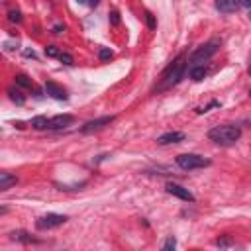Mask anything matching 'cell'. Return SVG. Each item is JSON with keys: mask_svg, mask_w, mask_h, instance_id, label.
I'll list each match as a JSON object with an SVG mask.
<instances>
[{"mask_svg": "<svg viewBox=\"0 0 251 251\" xmlns=\"http://www.w3.org/2000/svg\"><path fill=\"white\" fill-rule=\"evenodd\" d=\"M61 31H65V25H63V24L53 25V33H61Z\"/></svg>", "mask_w": 251, "mask_h": 251, "instance_id": "cell-28", "label": "cell"}, {"mask_svg": "<svg viewBox=\"0 0 251 251\" xmlns=\"http://www.w3.org/2000/svg\"><path fill=\"white\" fill-rule=\"evenodd\" d=\"M249 75H251V67H249Z\"/></svg>", "mask_w": 251, "mask_h": 251, "instance_id": "cell-31", "label": "cell"}, {"mask_svg": "<svg viewBox=\"0 0 251 251\" xmlns=\"http://www.w3.org/2000/svg\"><path fill=\"white\" fill-rule=\"evenodd\" d=\"M78 4H84V6H90V8H94L96 4H98V0H76Z\"/></svg>", "mask_w": 251, "mask_h": 251, "instance_id": "cell-26", "label": "cell"}, {"mask_svg": "<svg viewBox=\"0 0 251 251\" xmlns=\"http://www.w3.org/2000/svg\"><path fill=\"white\" fill-rule=\"evenodd\" d=\"M45 92H47V96H51V98H55V100H67L65 88L59 86V84L53 82V80H47V82H45Z\"/></svg>", "mask_w": 251, "mask_h": 251, "instance_id": "cell-10", "label": "cell"}, {"mask_svg": "<svg viewBox=\"0 0 251 251\" xmlns=\"http://www.w3.org/2000/svg\"><path fill=\"white\" fill-rule=\"evenodd\" d=\"M110 22H112L114 25H118V24H120V14H118V12H112V14H110Z\"/></svg>", "mask_w": 251, "mask_h": 251, "instance_id": "cell-25", "label": "cell"}, {"mask_svg": "<svg viewBox=\"0 0 251 251\" xmlns=\"http://www.w3.org/2000/svg\"><path fill=\"white\" fill-rule=\"evenodd\" d=\"M18 182V176L16 175H12V173H8V171H2L0 173V190L2 192H6L10 186H14Z\"/></svg>", "mask_w": 251, "mask_h": 251, "instance_id": "cell-12", "label": "cell"}, {"mask_svg": "<svg viewBox=\"0 0 251 251\" xmlns=\"http://www.w3.org/2000/svg\"><path fill=\"white\" fill-rule=\"evenodd\" d=\"M8 96H10V100H12V102H16L18 106H22V104L25 102V96H24L18 88H8Z\"/></svg>", "mask_w": 251, "mask_h": 251, "instance_id": "cell-15", "label": "cell"}, {"mask_svg": "<svg viewBox=\"0 0 251 251\" xmlns=\"http://www.w3.org/2000/svg\"><path fill=\"white\" fill-rule=\"evenodd\" d=\"M206 73H208V69H206L204 65H192V67H190V71H188L190 78H192V80H196V82H198V80H202V78L206 76Z\"/></svg>", "mask_w": 251, "mask_h": 251, "instance_id": "cell-13", "label": "cell"}, {"mask_svg": "<svg viewBox=\"0 0 251 251\" xmlns=\"http://www.w3.org/2000/svg\"><path fill=\"white\" fill-rule=\"evenodd\" d=\"M214 245H216V247H220V249H222V247H233V245H235V241H233L231 237L224 235V237H218V239L214 241Z\"/></svg>", "mask_w": 251, "mask_h": 251, "instance_id": "cell-16", "label": "cell"}, {"mask_svg": "<svg viewBox=\"0 0 251 251\" xmlns=\"http://www.w3.org/2000/svg\"><path fill=\"white\" fill-rule=\"evenodd\" d=\"M239 8V4L235 0H216V10L220 14H231Z\"/></svg>", "mask_w": 251, "mask_h": 251, "instance_id": "cell-11", "label": "cell"}, {"mask_svg": "<svg viewBox=\"0 0 251 251\" xmlns=\"http://www.w3.org/2000/svg\"><path fill=\"white\" fill-rule=\"evenodd\" d=\"M239 6H243V8H247V10H251V0H235Z\"/></svg>", "mask_w": 251, "mask_h": 251, "instance_id": "cell-27", "label": "cell"}, {"mask_svg": "<svg viewBox=\"0 0 251 251\" xmlns=\"http://www.w3.org/2000/svg\"><path fill=\"white\" fill-rule=\"evenodd\" d=\"M31 127L33 129H47L49 127V120L45 116H35V118H31Z\"/></svg>", "mask_w": 251, "mask_h": 251, "instance_id": "cell-14", "label": "cell"}, {"mask_svg": "<svg viewBox=\"0 0 251 251\" xmlns=\"http://www.w3.org/2000/svg\"><path fill=\"white\" fill-rule=\"evenodd\" d=\"M59 59H61V63H65V65H73V57H71L69 53H61Z\"/></svg>", "mask_w": 251, "mask_h": 251, "instance_id": "cell-24", "label": "cell"}, {"mask_svg": "<svg viewBox=\"0 0 251 251\" xmlns=\"http://www.w3.org/2000/svg\"><path fill=\"white\" fill-rule=\"evenodd\" d=\"M176 165L182 171H194V169H204L210 165V159H204L202 155L196 153H182L176 157Z\"/></svg>", "mask_w": 251, "mask_h": 251, "instance_id": "cell-4", "label": "cell"}, {"mask_svg": "<svg viewBox=\"0 0 251 251\" xmlns=\"http://www.w3.org/2000/svg\"><path fill=\"white\" fill-rule=\"evenodd\" d=\"M45 55H47V57H59L61 53H59V49H57L55 45H47V47H45Z\"/></svg>", "mask_w": 251, "mask_h": 251, "instance_id": "cell-23", "label": "cell"}, {"mask_svg": "<svg viewBox=\"0 0 251 251\" xmlns=\"http://www.w3.org/2000/svg\"><path fill=\"white\" fill-rule=\"evenodd\" d=\"M184 71H186V59H184V55H180L175 63H171L167 67V71L163 73V78H161V86L157 90H167V88L176 86L182 80Z\"/></svg>", "mask_w": 251, "mask_h": 251, "instance_id": "cell-2", "label": "cell"}, {"mask_svg": "<svg viewBox=\"0 0 251 251\" xmlns=\"http://www.w3.org/2000/svg\"><path fill=\"white\" fill-rule=\"evenodd\" d=\"M145 20H147V25H149V29H155V27H157V22H155V16H153L151 12H145Z\"/></svg>", "mask_w": 251, "mask_h": 251, "instance_id": "cell-22", "label": "cell"}, {"mask_svg": "<svg viewBox=\"0 0 251 251\" xmlns=\"http://www.w3.org/2000/svg\"><path fill=\"white\" fill-rule=\"evenodd\" d=\"M14 80H16V84L22 86V88H31V78L25 76V75H16Z\"/></svg>", "mask_w": 251, "mask_h": 251, "instance_id": "cell-17", "label": "cell"}, {"mask_svg": "<svg viewBox=\"0 0 251 251\" xmlns=\"http://www.w3.org/2000/svg\"><path fill=\"white\" fill-rule=\"evenodd\" d=\"M220 43H222V41H220L218 37H214V39L206 41L204 45H200V47L190 55V63H192V65H204L212 55H216V53H218Z\"/></svg>", "mask_w": 251, "mask_h": 251, "instance_id": "cell-3", "label": "cell"}, {"mask_svg": "<svg viewBox=\"0 0 251 251\" xmlns=\"http://www.w3.org/2000/svg\"><path fill=\"white\" fill-rule=\"evenodd\" d=\"M67 220H69V218H67L65 214H55V212H49V214H45V216L37 218L35 227H37V229H53V227L63 226Z\"/></svg>", "mask_w": 251, "mask_h": 251, "instance_id": "cell-5", "label": "cell"}, {"mask_svg": "<svg viewBox=\"0 0 251 251\" xmlns=\"http://www.w3.org/2000/svg\"><path fill=\"white\" fill-rule=\"evenodd\" d=\"M10 237L18 239V241H25V243L33 241V237H29V233H25V231H14V233H10Z\"/></svg>", "mask_w": 251, "mask_h": 251, "instance_id": "cell-18", "label": "cell"}, {"mask_svg": "<svg viewBox=\"0 0 251 251\" xmlns=\"http://www.w3.org/2000/svg\"><path fill=\"white\" fill-rule=\"evenodd\" d=\"M165 190H167L169 194H173V196L184 200V202H194V200H196L194 194H192L188 188H184V186H180V184H176V182H169V184L165 186Z\"/></svg>", "mask_w": 251, "mask_h": 251, "instance_id": "cell-7", "label": "cell"}, {"mask_svg": "<svg viewBox=\"0 0 251 251\" xmlns=\"http://www.w3.org/2000/svg\"><path fill=\"white\" fill-rule=\"evenodd\" d=\"M98 59H100V61H108V59H112V51L106 49V47H102V49L98 51Z\"/></svg>", "mask_w": 251, "mask_h": 251, "instance_id": "cell-21", "label": "cell"}, {"mask_svg": "<svg viewBox=\"0 0 251 251\" xmlns=\"http://www.w3.org/2000/svg\"><path fill=\"white\" fill-rule=\"evenodd\" d=\"M208 137L218 143V145H233L235 141H239L241 137V127L239 126H233V124H226V126H216L208 131Z\"/></svg>", "mask_w": 251, "mask_h": 251, "instance_id": "cell-1", "label": "cell"}, {"mask_svg": "<svg viewBox=\"0 0 251 251\" xmlns=\"http://www.w3.org/2000/svg\"><path fill=\"white\" fill-rule=\"evenodd\" d=\"M73 122H75V118L71 114H59V116H55V118L49 120V127L47 129H65Z\"/></svg>", "mask_w": 251, "mask_h": 251, "instance_id": "cell-8", "label": "cell"}, {"mask_svg": "<svg viewBox=\"0 0 251 251\" xmlns=\"http://www.w3.org/2000/svg\"><path fill=\"white\" fill-rule=\"evenodd\" d=\"M184 139H186V135L182 131H167V133L157 137V143L159 145H173V143H180Z\"/></svg>", "mask_w": 251, "mask_h": 251, "instance_id": "cell-9", "label": "cell"}, {"mask_svg": "<svg viewBox=\"0 0 251 251\" xmlns=\"http://www.w3.org/2000/svg\"><path fill=\"white\" fill-rule=\"evenodd\" d=\"M175 247H176V239H175L173 235H169L167 241L163 243V249H165V251H171V249H175Z\"/></svg>", "mask_w": 251, "mask_h": 251, "instance_id": "cell-20", "label": "cell"}, {"mask_svg": "<svg viewBox=\"0 0 251 251\" xmlns=\"http://www.w3.org/2000/svg\"><path fill=\"white\" fill-rule=\"evenodd\" d=\"M8 20H10L12 24H20V22H22V12H20V10H10V12H8Z\"/></svg>", "mask_w": 251, "mask_h": 251, "instance_id": "cell-19", "label": "cell"}, {"mask_svg": "<svg viewBox=\"0 0 251 251\" xmlns=\"http://www.w3.org/2000/svg\"><path fill=\"white\" fill-rule=\"evenodd\" d=\"M249 96H251V88H249Z\"/></svg>", "mask_w": 251, "mask_h": 251, "instance_id": "cell-30", "label": "cell"}, {"mask_svg": "<svg viewBox=\"0 0 251 251\" xmlns=\"http://www.w3.org/2000/svg\"><path fill=\"white\" fill-rule=\"evenodd\" d=\"M114 120H116V116H100V118L90 120V122H86L84 126H80V131H82V133H94V131H100L102 127L110 126Z\"/></svg>", "mask_w": 251, "mask_h": 251, "instance_id": "cell-6", "label": "cell"}, {"mask_svg": "<svg viewBox=\"0 0 251 251\" xmlns=\"http://www.w3.org/2000/svg\"><path fill=\"white\" fill-rule=\"evenodd\" d=\"M249 20H251V10H249Z\"/></svg>", "mask_w": 251, "mask_h": 251, "instance_id": "cell-29", "label": "cell"}]
</instances>
